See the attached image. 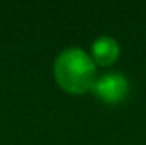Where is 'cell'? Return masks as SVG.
<instances>
[{
	"label": "cell",
	"instance_id": "cell-1",
	"mask_svg": "<svg viewBox=\"0 0 146 145\" xmlns=\"http://www.w3.org/2000/svg\"><path fill=\"white\" fill-rule=\"evenodd\" d=\"M53 72L59 88L76 95L92 91L96 80V64L84 50L78 47L61 51L54 61Z\"/></svg>",
	"mask_w": 146,
	"mask_h": 145
},
{
	"label": "cell",
	"instance_id": "cell-2",
	"mask_svg": "<svg viewBox=\"0 0 146 145\" xmlns=\"http://www.w3.org/2000/svg\"><path fill=\"white\" fill-rule=\"evenodd\" d=\"M92 92L107 105H118L127 97L129 81L120 72H110L96 78L92 86Z\"/></svg>",
	"mask_w": 146,
	"mask_h": 145
},
{
	"label": "cell",
	"instance_id": "cell-3",
	"mask_svg": "<svg viewBox=\"0 0 146 145\" xmlns=\"http://www.w3.org/2000/svg\"><path fill=\"white\" fill-rule=\"evenodd\" d=\"M120 56V45L113 37L101 36L92 44V59L95 64L110 65Z\"/></svg>",
	"mask_w": 146,
	"mask_h": 145
}]
</instances>
